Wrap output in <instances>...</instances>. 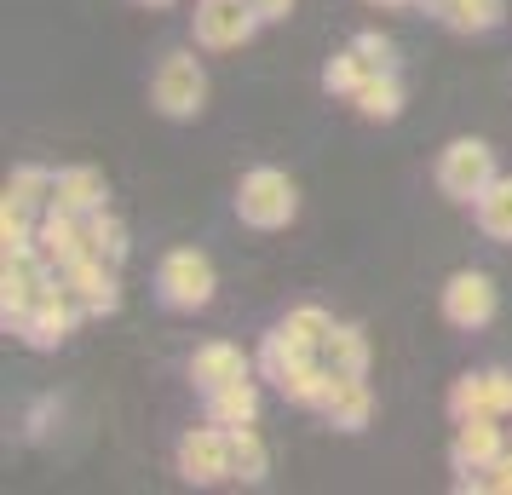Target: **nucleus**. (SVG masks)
<instances>
[{"mask_svg": "<svg viewBox=\"0 0 512 495\" xmlns=\"http://www.w3.org/2000/svg\"><path fill=\"white\" fill-rule=\"evenodd\" d=\"M495 306H501V294L484 271H455L443 283V323L449 329H484V323H495Z\"/></svg>", "mask_w": 512, "mask_h": 495, "instance_id": "obj_10", "label": "nucleus"}, {"mask_svg": "<svg viewBox=\"0 0 512 495\" xmlns=\"http://www.w3.org/2000/svg\"><path fill=\"white\" fill-rule=\"evenodd\" d=\"M35 248H41V260H52L64 271L70 260L87 254V219L81 213H64V208H47L41 213V231H35Z\"/></svg>", "mask_w": 512, "mask_h": 495, "instance_id": "obj_12", "label": "nucleus"}, {"mask_svg": "<svg viewBox=\"0 0 512 495\" xmlns=\"http://www.w3.org/2000/svg\"><path fill=\"white\" fill-rule=\"evenodd\" d=\"M351 52L369 64V75H386V70H397V47L386 41V35H374V29H363L357 41H351Z\"/></svg>", "mask_w": 512, "mask_h": 495, "instance_id": "obj_30", "label": "nucleus"}, {"mask_svg": "<svg viewBox=\"0 0 512 495\" xmlns=\"http://www.w3.org/2000/svg\"><path fill=\"white\" fill-rule=\"evenodd\" d=\"M81 219H87V254H98V260H110V265L127 260V225H121L116 213L93 208V213H81Z\"/></svg>", "mask_w": 512, "mask_h": 495, "instance_id": "obj_24", "label": "nucleus"}, {"mask_svg": "<svg viewBox=\"0 0 512 495\" xmlns=\"http://www.w3.org/2000/svg\"><path fill=\"white\" fill-rule=\"evenodd\" d=\"M449 415H455V421H466V415H489V375L455 380V392H449Z\"/></svg>", "mask_w": 512, "mask_h": 495, "instance_id": "obj_29", "label": "nucleus"}, {"mask_svg": "<svg viewBox=\"0 0 512 495\" xmlns=\"http://www.w3.org/2000/svg\"><path fill=\"white\" fill-rule=\"evenodd\" d=\"M242 375H248V357H242V346H231V340H208V346H196V357H190V380H196L202 392L225 386V380H242Z\"/></svg>", "mask_w": 512, "mask_h": 495, "instance_id": "obj_14", "label": "nucleus"}, {"mask_svg": "<svg viewBox=\"0 0 512 495\" xmlns=\"http://www.w3.org/2000/svg\"><path fill=\"white\" fill-rule=\"evenodd\" d=\"M305 357H311V352H305L300 340H294V334H288V329L277 323V329L265 334V346H259V375H265V380H277V386H282V380L294 375V369H300Z\"/></svg>", "mask_w": 512, "mask_h": 495, "instance_id": "obj_22", "label": "nucleus"}, {"mask_svg": "<svg viewBox=\"0 0 512 495\" xmlns=\"http://www.w3.org/2000/svg\"><path fill=\"white\" fill-rule=\"evenodd\" d=\"M323 363L334 375H369V334L357 323H334V334L323 346Z\"/></svg>", "mask_w": 512, "mask_h": 495, "instance_id": "obj_17", "label": "nucleus"}, {"mask_svg": "<svg viewBox=\"0 0 512 495\" xmlns=\"http://www.w3.org/2000/svg\"><path fill=\"white\" fill-rule=\"evenodd\" d=\"M507 449H512V432L501 426V415H466V421H455L449 461L461 472V490H478V472H489Z\"/></svg>", "mask_w": 512, "mask_h": 495, "instance_id": "obj_5", "label": "nucleus"}, {"mask_svg": "<svg viewBox=\"0 0 512 495\" xmlns=\"http://www.w3.org/2000/svg\"><path fill=\"white\" fill-rule=\"evenodd\" d=\"M369 6H409V0H369Z\"/></svg>", "mask_w": 512, "mask_h": 495, "instance_id": "obj_34", "label": "nucleus"}, {"mask_svg": "<svg viewBox=\"0 0 512 495\" xmlns=\"http://www.w3.org/2000/svg\"><path fill=\"white\" fill-rule=\"evenodd\" d=\"M81 317H87V306L75 300L70 288H64V283H47V288H41V300L29 306V317L18 323V334H24L35 352H52L58 340H70V329L81 323Z\"/></svg>", "mask_w": 512, "mask_h": 495, "instance_id": "obj_8", "label": "nucleus"}, {"mask_svg": "<svg viewBox=\"0 0 512 495\" xmlns=\"http://www.w3.org/2000/svg\"><path fill=\"white\" fill-rule=\"evenodd\" d=\"M265 24L248 0H202L196 6V47L202 52H236L254 41V29Z\"/></svg>", "mask_w": 512, "mask_h": 495, "instance_id": "obj_6", "label": "nucleus"}, {"mask_svg": "<svg viewBox=\"0 0 512 495\" xmlns=\"http://www.w3.org/2000/svg\"><path fill=\"white\" fill-rule=\"evenodd\" d=\"M478 490H495V495H512V449L507 455H501V461H495V467L484 472V478H478Z\"/></svg>", "mask_w": 512, "mask_h": 495, "instance_id": "obj_32", "label": "nucleus"}, {"mask_svg": "<svg viewBox=\"0 0 512 495\" xmlns=\"http://www.w3.org/2000/svg\"><path fill=\"white\" fill-rule=\"evenodd\" d=\"M133 6H173V0H133Z\"/></svg>", "mask_w": 512, "mask_h": 495, "instance_id": "obj_35", "label": "nucleus"}, {"mask_svg": "<svg viewBox=\"0 0 512 495\" xmlns=\"http://www.w3.org/2000/svg\"><path fill=\"white\" fill-rule=\"evenodd\" d=\"M472 213H478V231H484L489 242H512V179H495V185L472 202Z\"/></svg>", "mask_w": 512, "mask_h": 495, "instance_id": "obj_21", "label": "nucleus"}, {"mask_svg": "<svg viewBox=\"0 0 512 495\" xmlns=\"http://www.w3.org/2000/svg\"><path fill=\"white\" fill-rule=\"evenodd\" d=\"M420 6H443V0H420Z\"/></svg>", "mask_w": 512, "mask_h": 495, "instance_id": "obj_36", "label": "nucleus"}, {"mask_svg": "<svg viewBox=\"0 0 512 495\" xmlns=\"http://www.w3.org/2000/svg\"><path fill=\"white\" fill-rule=\"evenodd\" d=\"M35 231H41V225H35L29 208H18V202L0 208V254H6V260H12V254H29V248H35Z\"/></svg>", "mask_w": 512, "mask_h": 495, "instance_id": "obj_27", "label": "nucleus"}, {"mask_svg": "<svg viewBox=\"0 0 512 495\" xmlns=\"http://www.w3.org/2000/svg\"><path fill=\"white\" fill-rule=\"evenodd\" d=\"M47 283H52V260H41V248L6 260V271H0V323H6L12 334H18V323L29 317V306L41 300Z\"/></svg>", "mask_w": 512, "mask_h": 495, "instance_id": "obj_7", "label": "nucleus"}, {"mask_svg": "<svg viewBox=\"0 0 512 495\" xmlns=\"http://www.w3.org/2000/svg\"><path fill=\"white\" fill-rule=\"evenodd\" d=\"M248 6H254V12L265 18V24H282V18L294 12V0H248Z\"/></svg>", "mask_w": 512, "mask_h": 495, "instance_id": "obj_33", "label": "nucleus"}, {"mask_svg": "<svg viewBox=\"0 0 512 495\" xmlns=\"http://www.w3.org/2000/svg\"><path fill=\"white\" fill-rule=\"evenodd\" d=\"M254 415H259V386L248 375L225 380V386L208 392V421L213 426H254Z\"/></svg>", "mask_w": 512, "mask_h": 495, "instance_id": "obj_15", "label": "nucleus"}, {"mask_svg": "<svg viewBox=\"0 0 512 495\" xmlns=\"http://www.w3.org/2000/svg\"><path fill=\"white\" fill-rule=\"evenodd\" d=\"M150 104H156L167 121L202 116V104H208V75L196 64V52H167L156 81H150Z\"/></svg>", "mask_w": 512, "mask_h": 495, "instance_id": "obj_3", "label": "nucleus"}, {"mask_svg": "<svg viewBox=\"0 0 512 495\" xmlns=\"http://www.w3.org/2000/svg\"><path fill=\"white\" fill-rule=\"evenodd\" d=\"M213 288H219V277H213V260L202 248H173L156 265V300L167 311H202L213 300Z\"/></svg>", "mask_w": 512, "mask_h": 495, "instance_id": "obj_2", "label": "nucleus"}, {"mask_svg": "<svg viewBox=\"0 0 512 495\" xmlns=\"http://www.w3.org/2000/svg\"><path fill=\"white\" fill-rule=\"evenodd\" d=\"M323 415L334 432H363L374 415V392H369V380L363 375H334V392H328L323 403Z\"/></svg>", "mask_w": 512, "mask_h": 495, "instance_id": "obj_13", "label": "nucleus"}, {"mask_svg": "<svg viewBox=\"0 0 512 495\" xmlns=\"http://www.w3.org/2000/svg\"><path fill=\"white\" fill-rule=\"evenodd\" d=\"M236 213H242V225H254V231H282V225H294V213H300V190H294V179H288L282 167H254V173L236 185Z\"/></svg>", "mask_w": 512, "mask_h": 495, "instance_id": "obj_1", "label": "nucleus"}, {"mask_svg": "<svg viewBox=\"0 0 512 495\" xmlns=\"http://www.w3.org/2000/svg\"><path fill=\"white\" fill-rule=\"evenodd\" d=\"M52 208H64V213L104 208V173H98V167H64V173L52 179Z\"/></svg>", "mask_w": 512, "mask_h": 495, "instance_id": "obj_16", "label": "nucleus"}, {"mask_svg": "<svg viewBox=\"0 0 512 495\" xmlns=\"http://www.w3.org/2000/svg\"><path fill=\"white\" fill-rule=\"evenodd\" d=\"M231 472L242 484H259L271 472V449H265V438L254 426H231Z\"/></svg>", "mask_w": 512, "mask_h": 495, "instance_id": "obj_23", "label": "nucleus"}, {"mask_svg": "<svg viewBox=\"0 0 512 495\" xmlns=\"http://www.w3.org/2000/svg\"><path fill=\"white\" fill-rule=\"evenodd\" d=\"M179 478L185 484H225L231 472V426H196L179 438Z\"/></svg>", "mask_w": 512, "mask_h": 495, "instance_id": "obj_9", "label": "nucleus"}, {"mask_svg": "<svg viewBox=\"0 0 512 495\" xmlns=\"http://www.w3.org/2000/svg\"><path fill=\"white\" fill-rule=\"evenodd\" d=\"M328 392H334V369H328L323 357H305L294 375L282 380V398L288 403H300V409H323Z\"/></svg>", "mask_w": 512, "mask_h": 495, "instance_id": "obj_19", "label": "nucleus"}, {"mask_svg": "<svg viewBox=\"0 0 512 495\" xmlns=\"http://www.w3.org/2000/svg\"><path fill=\"white\" fill-rule=\"evenodd\" d=\"M489 415L512 421V375L507 369H489Z\"/></svg>", "mask_w": 512, "mask_h": 495, "instance_id": "obj_31", "label": "nucleus"}, {"mask_svg": "<svg viewBox=\"0 0 512 495\" xmlns=\"http://www.w3.org/2000/svg\"><path fill=\"white\" fill-rule=\"evenodd\" d=\"M363 81H369V64H363V58H357L351 47L328 58V70H323V87H328L334 98H351L357 87H363Z\"/></svg>", "mask_w": 512, "mask_h": 495, "instance_id": "obj_28", "label": "nucleus"}, {"mask_svg": "<svg viewBox=\"0 0 512 495\" xmlns=\"http://www.w3.org/2000/svg\"><path fill=\"white\" fill-rule=\"evenodd\" d=\"M58 283L70 288L75 300L87 306V317H110V311L121 306V288H116V265L98 260V254H81V260H70L64 271H58Z\"/></svg>", "mask_w": 512, "mask_h": 495, "instance_id": "obj_11", "label": "nucleus"}, {"mask_svg": "<svg viewBox=\"0 0 512 495\" xmlns=\"http://www.w3.org/2000/svg\"><path fill=\"white\" fill-rule=\"evenodd\" d=\"M495 179H501V173H495V150H489L484 139L443 144V156H438V190L449 196V202H478Z\"/></svg>", "mask_w": 512, "mask_h": 495, "instance_id": "obj_4", "label": "nucleus"}, {"mask_svg": "<svg viewBox=\"0 0 512 495\" xmlns=\"http://www.w3.org/2000/svg\"><path fill=\"white\" fill-rule=\"evenodd\" d=\"M52 179H58V173H47V167H18V173L6 179V202H18V208H29V213L52 208Z\"/></svg>", "mask_w": 512, "mask_h": 495, "instance_id": "obj_26", "label": "nucleus"}, {"mask_svg": "<svg viewBox=\"0 0 512 495\" xmlns=\"http://www.w3.org/2000/svg\"><path fill=\"white\" fill-rule=\"evenodd\" d=\"M351 104H357V116H369V121H397L403 116V81H397V70L369 75V81L351 93Z\"/></svg>", "mask_w": 512, "mask_h": 495, "instance_id": "obj_18", "label": "nucleus"}, {"mask_svg": "<svg viewBox=\"0 0 512 495\" xmlns=\"http://www.w3.org/2000/svg\"><path fill=\"white\" fill-rule=\"evenodd\" d=\"M501 12H507L501 0H443L438 6V18L455 35H489V29L501 24Z\"/></svg>", "mask_w": 512, "mask_h": 495, "instance_id": "obj_20", "label": "nucleus"}, {"mask_svg": "<svg viewBox=\"0 0 512 495\" xmlns=\"http://www.w3.org/2000/svg\"><path fill=\"white\" fill-rule=\"evenodd\" d=\"M282 329L300 340L311 357H323V346H328V334H334V317H328L323 306H294L288 317H282Z\"/></svg>", "mask_w": 512, "mask_h": 495, "instance_id": "obj_25", "label": "nucleus"}]
</instances>
